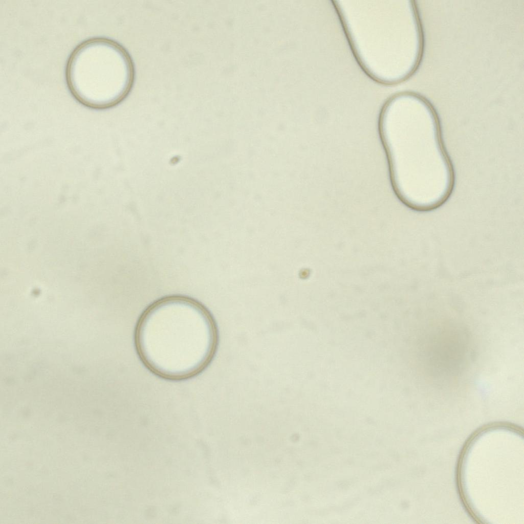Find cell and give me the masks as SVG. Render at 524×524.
Instances as JSON below:
<instances>
[{
	"instance_id": "obj_2",
	"label": "cell",
	"mask_w": 524,
	"mask_h": 524,
	"mask_svg": "<svg viewBox=\"0 0 524 524\" xmlns=\"http://www.w3.org/2000/svg\"><path fill=\"white\" fill-rule=\"evenodd\" d=\"M129 54L117 41L94 37L79 43L67 61L65 79L74 99L93 109H105L124 99L134 81Z\"/></svg>"
},
{
	"instance_id": "obj_1",
	"label": "cell",
	"mask_w": 524,
	"mask_h": 524,
	"mask_svg": "<svg viewBox=\"0 0 524 524\" xmlns=\"http://www.w3.org/2000/svg\"><path fill=\"white\" fill-rule=\"evenodd\" d=\"M212 323L206 311L188 299H165L141 319L137 343L141 357L154 372L171 378L193 375L210 358Z\"/></svg>"
}]
</instances>
